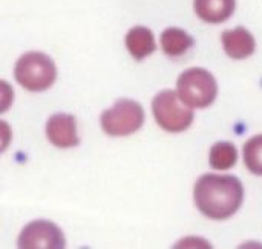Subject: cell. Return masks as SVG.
<instances>
[{
  "label": "cell",
  "instance_id": "obj_4",
  "mask_svg": "<svg viewBox=\"0 0 262 249\" xmlns=\"http://www.w3.org/2000/svg\"><path fill=\"white\" fill-rule=\"evenodd\" d=\"M152 112L158 126L173 134L189 129L195 119L193 108L187 106L173 89H164L154 97Z\"/></svg>",
  "mask_w": 262,
  "mask_h": 249
},
{
  "label": "cell",
  "instance_id": "obj_6",
  "mask_svg": "<svg viewBox=\"0 0 262 249\" xmlns=\"http://www.w3.org/2000/svg\"><path fill=\"white\" fill-rule=\"evenodd\" d=\"M17 246L21 249H63L66 240L63 231L54 222L34 220L20 231Z\"/></svg>",
  "mask_w": 262,
  "mask_h": 249
},
{
  "label": "cell",
  "instance_id": "obj_13",
  "mask_svg": "<svg viewBox=\"0 0 262 249\" xmlns=\"http://www.w3.org/2000/svg\"><path fill=\"white\" fill-rule=\"evenodd\" d=\"M243 156L247 169L255 176H262V134L253 136L244 143Z\"/></svg>",
  "mask_w": 262,
  "mask_h": 249
},
{
  "label": "cell",
  "instance_id": "obj_8",
  "mask_svg": "<svg viewBox=\"0 0 262 249\" xmlns=\"http://www.w3.org/2000/svg\"><path fill=\"white\" fill-rule=\"evenodd\" d=\"M221 43H223L224 52L233 60L249 59L256 51L255 35L244 26L226 29L221 34Z\"/></svg>",
  "mask_w": 262,
  "mask_h": 249
},
{
  "label": "cell",
  "instance_id": "obj_1",
  "mask_svg": "<svg viewBox=\"0 0 262 249\" xmlns=\"http://www.w3.org/2000/svg\"><path fill=\"white\" fill-rule=\"evenodd\" d=\"M196 209L210 220H227L244 202V186L235 176L204 174L193 186Z\"/></svg>",
  "mask_w": 262,
  "mask_h": 249
},
{
  "label": "cell",
  "instance_id": "obj_12",
  "mask_svg": "<svg viewBox=\"0 0 262 249\" xmlns=\"http://www.w3.org/2000/svg\"><path fill=\"white\" fill-rule=\"evenodd\" d=\"M238 151L230 142H218L210 148L209 165L216 171H227L236 165Z\"/></svg>",
  "mask_w": 262,
  "mask_h": 249
},
{
  "label": "cell",
  "instance_id": "obj_2",
  "mask_svg": "<svg viewBox=\"0 0 262 249\" xmlns=\"http://www.w3.org/2000/svg\"><path fill=\"white\" fill-rule=\"evenodd\" d=\"M14 77L26 91L41 92L54 85L57 79V66L48 54L28 51L15 62Z\"/></svg>",
  "mask_w": 262,
  "mask_h": 249
},
{
  "label": "cell",
  "instance_id": "obj_3",
  "mask_svg": "<svg viewBox=\"0 0 262 249\" xmlns=\"http://www.w3.org/2000/svg\"><path fill=\"white\" fill-rule=\"evenodd\" d=\"M180 99L190 108H207L218 95V83L213 74L204 68H189L177 80Z\"/></svg>",
  "mask_w": 262,
  "mask_h": 249
},
{
  "label": "cell",
  "instance_id": "obj_10",
  "mask_svg": "<svg viewBox=\"0 0 262 249\" xmlns=\"http://www.w3.org/2000/svg\"><path fill=\"white\" fill-rule=\"evenodd\" d=\"M124 45L129 54L137 62L144 60L146 57L154 54L157 49V40H155L154 31L143 25H135L126 32Z\"/></svg>",
  "mask_w": 262,
  "mask_h": 249
},
{
  "label": "cell",
  "instance_id": "obj_7",
  "mask_svg": "<svg viewBox=\"0 0 262 249\" xmlns=\"http://www.w3.org/2000/svg\"><path fill=\"white\" fill-rule=\"evenodd\" d=\"M46 137L49 143L60 149L75 148L80 143L77 132V120L74 116L66 112H57L46 122Z\"/></svg>",
  "mask_w": 262,
  "mask_h": 249
},
{
  "label": "cell",
  "instance_id": "obj_9",
  "mask_svg": "<svg viewBox=\"0 0 262 249\" xmlns=\"http://www.w3.org/2000/svg\"><path fill=\"white\" fill-rule=\"evenodd\" d=\"M193 11L207 25H221L236 11V0H193Z\"/></svg>",
  "mask_w": 262,
  "mask_h": 249
},
{
  "label": "cell",
  "instance_id": "obj_11",
  "mask_svg": "<svg viewBox=\"0 0 262 249\" xmlns=\"http://www.w3.org/2000/svg\"><path fill=\"white\" fill-rule=\"evenodd\" d=\"M160 45L166 55L178 59L186 55L195 45V39L184 29L178 26L166 28L160 35Z\"/></svg>",
  "mask_w": 262,
  "mask_h": 249
},
{
  "label": "cell",
  "instance_id": "obj_5",
  "mask_svg": "<svg viewBox=\"0 0 262 249\" xmlns=\"http://www.w3.org/2000/svg\"><path fill=\"white\" fill-rule=\"evenodd\" d=\"M101 129L111 137H126L137 132L144 123L143 106L132 99H118L100 117Z\"/></svg>",
  "mask_w": 262,
  "mask_h": 249
},
{
  "label": "cell",
  "instance_id": "obj_14",
  "mask_svg": "<svg viewBox=\"0 0 262 249\" xmlns=\"http://www.w3.org/2000/svg\"><path fill=\"white\" fill-rule=\"evenodd\" d=\"M175 248H212V245L203 239L187 237V239H183L181 242H178L175 245Z\"/></svg>",
  "mask_w": 262,
  "mask_h": 249
}]
</instances>
